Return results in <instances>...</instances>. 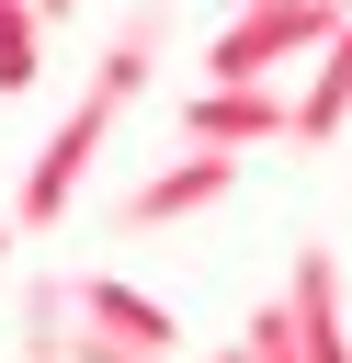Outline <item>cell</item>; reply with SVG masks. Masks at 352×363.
<instances>
[{"label":"cell","mask_w":352,"mask_h":363,"mask_svg":"<svg viewBox=\"0 0 352 363\" xmlns=\"http://www.w3.org/2000/svg\"><path fill=\"white\" fill-rule=\"evenodd\" d=\"M238 11H261V0H238Z\"/></svg>","instance_id":"4fadbf2b"},{"label":"cell","mask_w":352,"mask_h":363,"mask_svg":"<svg viewBox=\"0 0 352 363\" xmlns=\"http://www.w3.org/2000/svg\"><path fill=\"white\" fill-rule=\"evenodd\" d=\"M238 170H250V159H204V147H182L170 170H148V182L114 204V227H125V238H148V227H182V216L227 204V193H238Z\"/></svg>","instance_id":"5b68a950"},{"label":"cell","mask_w":352,"mask_h":363,"mask_svg":"<svg viewBox=\"0 0 352 363\" xmlns=\"http://www.w3.org/2000/svg\"><path fill=\"white\" fill-rule=\"evenodd\" d=\"M11 250H23V238H11V227H0V261H11Z\"/></svg>","instance_id":"8fae6325"},{"label":"cell","mask_w":352,"mask_h":363,"mask_svg":"<svg viewBox=\"0 0 352 363\" xmlns=\"http://www.w3.org/2000/svg\"><path fill=\"white\" fill-rule=\"evenodd\" d=\"M170 136L204 147V159H261V147L295 136V102H284V91H193V102L170 113Z\"/></svg>","instance_id":"277c9868"},{"label":"cell","mask_w":352,"mask_h":363,"mask_svg":"<svg viewBox=\"0 0 352 363\" xmlns=\"http://www.w3.org/2000/svg\"><path fill=\"white\" fill-rule=\"evenodd\" d=\"M216 363H250V352H216Z\"/></svg>","instance_id":"7c38bea8"},{"label":"cell","mask_w":352,"mask_h":363,"mask_svg":"<svg viewBox=\"0 0 352 363\" xmlns=\"http://www.w3.org/2000/svg\"><path fill=\"white\" fill-rule=\"evenodd\" d=\"M23 363H148V352H125V340L79 329L68 272H34V284H23Z\"/></svg>","instance_id":"52a82bcc"},{"label":"cell","mask_w":352,"mask_h":363,"mask_svg":"<svg viewBox=\"0 0 352 363\" xmlns=\"http://www.w3.org/2000/svg\"><path fill=\"white\" fill-rule=\"evenodd\" d=\"M159 45H170V11L159 0H136L114 34H102V57H91V79H79V102L45 125V147H34V170H23V193H11V238H45L68 204H79V170L114 147V125H125V102L159 79Z\"/></svg>","instance_id":"6da1fadb"},{"label":"cell","mask_w":352,"mask_h":363,"mask_svg":"<svg viewBox=\"0 0 352 363\" xmlns=\"http://www.w3.org/2000/svg\"><path fill=\"white\" fill-rule=\"evenodd\" d=\"M341 34H352V0H261V11H227V34L204 45V91H273V68L329 57Z\"/></svg>","instance_id":"7a4b0ae2"},{"label":"cell","mask_w":352,"mask_h":363,"mask_svg":"<svg viewBox=\"0 0 352 363\" xmlns=\"http://www.w3.org/2000/svg\"><path fill=\"white\" fill-rule=\"evenodd\" d=\"M341 125H352V34H341V45L318 57V79L295 91V147H329Z\"/></svg>","instance_id":"ba28073f"},{"label":"cell","mask_w":352,"mask_h":363,"mask_svg":"<svg viewBox=\"0 0 352 363\" xmlns=\"http://www.w3.org/2000/svg\"><path fill=\"white\" fill-rule=\"evenodd\" d=\"M68 11H79V0H34V23H68Z\"/></svg>","instance_id":"30bf717a"},{"label":"cell","mask_w":352,"mask_h":363,"mask_svg":"<svg viewBox=\"0 0 352 363\" xmlns=\"http://www.w3.org/2000/svg\"><path fill=\"white\" fill-rule=\"evenodd\" d=\"M68 306H79V329H102V340H125V352H148V363L182 352V318H170L159 295L114 284V272H68Z\"/></svg>","instance_id":"8992f818"},{"label":"cell","mask_w":352,"mask_h":363,"mask_svg":"<svg viewBox=\"0 0 352 363\" xmlns=\"http://www.w3.org/2000/svg\"><path fill=\"white\" fill-rule=\"evenodd\" d=\"M45 79V23L34 0H0V91H34Z\"/></svg>","instance_id":"9c48e42d"},{"label":"cell","mask_w":352,"mask_h":363,"mask_svg":"<svg viewBox=\"0 0 352 363\" xmlns=\"http://www.w3.org/2000/svg\"><path fill=\"white\" fill-rule=\"evenodd\" d=\"M238 352L250 363H352V318H341V261L329 250H295L284 295H261L238 318Z\"/></svg>","instance_id":"3957f363"}]
</instances>
